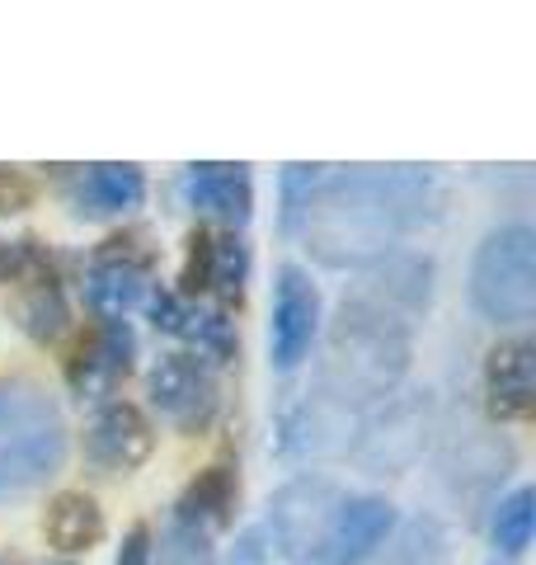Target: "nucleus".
<instances>
[{"label":"nucleus","instance_id":"f257e3e1","mask_svg":"<svg viewBox=\"0 0 536 565\" xmlns=\"http://www.w3.org/2000/svg\"><path fill=\"white\" fill-rule=\"evenodd\" d=\"M447 189L433 170L419 166H357L315 184L307 203V250L325 269H367L400 250L409 232L433 222Z\"/></svg>","mask_w":536,"mask_h":565},{"label":"nucleus","instance_id":"f03ea898","mask_svg":"<svg viewBox=\"0 0 536 565\" xmlns=\"http://www.w3.org/2000/svg\"><path fill=\"white\" fill-rule=\"evenodd\" d=\"M409 326L400 316L363 302V297H344L325 330V353L315 367V396L334 405V411H363V405H382L396 396V386L409 373Z\"/></svg>","mask_w":536,"mask_h":565},{"label":"nucleus","instance_id":"7ed1b4c3","mask_svg":"<svg viewBox=\"0 0 536 565\" xmlns=\"http://www.w3.org/2000/svg\"><path fill=\"white\" fill-rule=\"evenodd\" d=\"M71 429L47 386L29 377L0 382V504L29 500L62 476Z\"/></svg>","mask_w":536,"mask_h":565},{"label":"nucleus","instance_id":"20e7f679","mask_svg":"<svg viewBox=\"0 0 536 565\" xmlns=\"http://www.w3.org/2000/svg\"><path fill=\"white\" fill-rule=\"evenodd\" d=\"M471 302L490 326H527L536 316V232L499 226L471 259Z\"/></svg>","mask_w":536,"mask_h":565},{"label":"nucleus","instance_id":"39448f33","mask_svg":"<svg viewBox=\"0 0 536 565\" xmlns=\"http://www.w3.org/2000/svg\"><path fill=\"white\" fill-rule=\"evenodd\" d=\"M339 504H344V490L334 481H325V476H297V481H288L268 500L264 533L282 556L311 561V556H320V546L330 537Z\"/></svg>","mask_w":536,"mask_h":565},{"label":"nucleus","instance_id":"423d86ee","mask_svg":"<svg viewBox=\"0 0 536 565\" xmlns=\"http://www.w3.org/2000/svg\"><path fill=\"white\" fill-rule=\"evenodd\" d=\"M433 434V401L428 392L382 401V415L363 424V438L353 444V462L372 476H400L424 457Z\"/></svg>","mask_w":536,"mask_h":565},{"label":"nucleus","instance_id":"0eeeda50","mask_svg":"<svg viewBox=\"0 0 536 565\" xmlns=\"http://www.w3.org/2000/svg\"><path fill=\"white\" fill-rule=\"evenodd\" d=\"M151 259L156 255L147 250V241L132 236V232L104 241L85 269L89 311H95L99 321H128L151 288Z\"/></svg>","mask_w":536,"mask_h":565},{"label":"nucleus","instance_id":"6e6552de","mask_svg":"<svg viewBox=\"0 0 536 565\" xmlns=\"http://www.w3.org/2000/svg\"><path fill=\"white\" fill-rule=\"evenodd\" d=\"M147 396L156 405V415L174 424L179 434H203L217 419V405H222L217 377L193 353H165V359H156L147 373Z\"/></svg>","mask_w":536,"mask_h":565},{"label":"nucleus","instance_id":"1a4fd4ad","mask_svg":"<svg viewBox=\"0 0 536 565\" xmlns=\"http://www.w3.org/2000/svg\"><path fill=\"white\" fill-rule=\"evenodd\" d=\"M320 330V292L307 269L282 264L274 282V316H268V363L278 373H297L311 359Z\"/></svg>","mask_w":536,"mask_h":565},{"label":"nucleus","instance_id":"9d476101","mask_svg":"<svg viewBox=\"0 0 536 565\" xmlns=\"http://www.w3.org/2000/svg\"><path fill=\"white\" fill-rule=\"evenodd\" d=\"M151 452H156V429L132 401H109V405H99V411L89 415V424H85V457L104 476H128L137 467H147Z\"/></svg>","mask_w":536,"mask_h":565},{"label":"nucleus","instance_id":"9b49d317","mask_svg":"<svg viewBox=\"0 0 536 565\" xmlns=\"http://www.w3.org/2000/svg\"><path fill=\"white\" fill-rule=\"evenodd\" d=\"M132 353H137V340H132L128 321H99L89 334H81L76 349H71L66 386L81 401H104L132 373Z\"/></svg>","mask_w":536,"mask_h":565},{"label":"nucleus","instance_id":"f8f14e48","mask_svg":"<svg viewBox=\"0 0 536 565\" xmlns=\"http://www.w3.org/2000/svg\"><path fill=\"white\" fill-rule=\"evenodd\" d=\"M353 297L400 316L409 326L419 311H428V302H433V259L415 255V250H390L377 264H367Z\"/></svg>","mask_w":536,"mask_h":565},{"label":"nucleus","instance_id":"ddd939ff","mask_svg":"<svg viewBox=\"0 0 536 565\" xmlns=\"http://www.w3.org/2000/svg\"><path fill=\"white\" fill-rule=\"evenodd\" d=\"M10 316L33 344H57L71 326V307L62 297V282L47 269V255L39 250V241H24V278L10 297Z\"/></svg>","mask_w":536,"mask_h":565},{"label":"nucleus","instance_id":"4468645a","mask_svg":"<svg viewBox=\"0 0 536 565\" xmlns=\"http://www.w3.org/2000/svg\"><path fill=\"white\" fill-rule=\"evenodd\" d=\"M396 527V504L382 494H344L339 514L330 523V537L320 546L325 565H363L367 556H377V546Z\"/></svg>","mask_w":536,"mask_h":565},{"label":"nucleus","instance_id":"2eb2a0df","mask_svg":"<svg viewBox=\"0 0 536 565\" xmlns=\"http://www.w3.org/2000/svg\"><path fill=\"white\" fill-rule=\"evenodd\" d=\"M536 401V359L527 334H508L499 340L485 359V405L499 424L527 419Z\"/></svg>","mask_w":536,"mask_h":565},{"label":"nucleus","instance_id":"dca6fc26","mask_svg":"<svg viewBox=\"0 0 536 565\" xmlns=\"http://www.w3.org/2000/svg\"><path fill=\"white\" fill-rule=\"evenodd\" d=\"M184 193H189L193 212L226 222V232H240L249 222V212H255V180H249V166H222V161L189 166Z\"/></svg>","mask_w":536,"mask_h":565},{"label":"nucleus","instance_id":"f3484780","mask_svg":"<svg viewBox=\"0 0 536 565\" xmlns=\"http://www.w3.org/2000/svg\"><path fill=\"white\" fill-rule=\"evenodd\" d=\"M236 500H240L236 467L212 462V467H203L199 476H193L184 494H179L174 519L189 523V527H203V533H217V527H226L231 519H236Z\"/></svg>","mask_w":536,"mask_h":565},{"label":"nucleus","instance_id":"a211bd4d","mask_svg":"<svg viewBox=\"0 0 536 565\" xmlns=\"http://www.w3.org/2000/svg\"><path fill=\"white\" fill-rule=\"evenodd\" d=\"M43 537L62 556H81L104 542V509L85 490H57L43 509Z\"/></svg>","mask_w":536,"mask_h":565},{"label":"nucleus","instance_id":"6ab92c4d","mask_svg":"<svg viewBox=\"0 0 536 565\" xmlns=\"http://www.w3.org/2000/svg\"><path fill=\"white\" fill-rule=\"evenodd\" d=\"M71 199H76L81 217H118V212L141 207V199H147V174L137 166H85Z\"/></svg>","mask_w":536,"mask_h":565},{"label":"nucleus","instance_id":"aec40b11","mask_svg":"<svg viewBox=\"0 0 536 565\" xmlns=\"http://www.w3.org/2000/svg\"><path fill=\"white\" fill-rule=\"evenodd\" d=\"M245 282H249V245L236 232H222L212 245V288L217 292V311H231L245 302Z\"/></svg>","mask_w":536,"mask_h":565},{"label":"nucleus","instance_id":"412c9836","mask_svg":"<svg viewBox=\"0 0 536 565\" xmlns=\"http://www.w3.org/2000/svg\"><path fill=\"white\" fill-rule=\"evenodd\" d=\"M532 533H536V494L527 486H517L494 509V546L504 556H523L532 546Z\"/></svg>","mask_w":536,"mask_h":565},{"label":"nucleus","instance_id":"4be33fe9","mask_svg":"<svg viewBox=\"0 0 536 565\" xmlns=\"http://www.w3.org/2000/svg\"><path fill=\"white\" fill-rule=\"evenodd\" d=\"M386 565H452V537H447V527L438 519H415L405 523Z\"/></svg>","mask_w":536,"mask_h":565},{"label":"nucleus","instance_id":"5701e85b","mask_svg":"<svg viewBox=\"0 0 536 565\" xmlns=\"http://www.w3.org/2000/svg\"><path fill=\"white\" fill-rule=\"evenodd\" d=\"M189 250H184V269H179V297H184V302H199V297L212 288V245H217V236L207 232V226L199 222L189 232Z\"/></svg>","mask_w":536,"mask_h":565},{"label":"nucleus","instance_id":"b1692460","mask_svg":"<svg viewBox=\"0 0 536 565\" xmlns=\"http://www.w3.org/2000/svg\"><path fill=\"white\" fill-rule=\"evenodd\" d=\"M315 184H320L315 166H282V226H288V232H297L301 217H307Z\"/></svg>","mask_w":536,"mask_h":565},{"label":"nucleus","instance_id":"393cba45","mask_svg":"<svg viewBox=\"0 0 536 565\" xmlns=\"http://www.w3.org/2000/svg\"><path fill=\"white\" fill-rule=\"evenodd\" d=\"M165 565H212V533L174 519L165 542Z\"/></svg>","mask_w":536,"mask_h":565},{"label":"nucleus","instance_id":"a878e982","mask_svg":"<svg viewBox=\"0 0 536 565\" xmlns=\"http://www.w3.org/2000/svg\"><path fill=\"white\" fill-rule=\"evenodd\" d=\"M33 199H39V184H33L24 170L0 166V217H14V212L33 207Z\"/></svg>","mask_w":536,"mask_h":565},{"label":"nucleus","instance_id":"bb28decb","mask_svg":"<svg viewBox=\"0 0 536 565\" xmlns=\"http://www.w3.org/2000/svg\"><path fill=\"white\" fill-rule=\"evenodd\" d=\"M226 565H274V542H268L264 527H249V533L231 546Z\"/></svg>","mask_w":536,"mask_h":565},{"label":"nucleus","instance_id":"cd10ccee","mask_svg":"<svg viewBox=\"0 0 536 565\" xmlns=\"http://www.w3.org/2000/svg\"><path fill=\"white\" fill-rule=\"evenodd\" d=\"M114 565H151V527L147 523H132L128 537H122Z\"/></svg>","mask_w":536,"mask_h":565},{"label":"nucleus","instance_id":"c85d7f7f","mask_svg":"<svg viewBox=\"0 0 536 565\" xmlns=\"http://www.w3.org/2000/svg\"><path fill=\"white\" fill-rule=\"evenodd\" d=\"M24 278V241H0V282Z\"/></svg>","mask_w":536,"mask_h":565},{"label":"nucleus","instance_id":"c756f323","mask_svg":"<svg viewBox=\"0 0 536 565\" xmlns=\"http://www.w3.org/2000/svg\"><path fill=\"white\" fill-rule=\"evenodd\" d=\"M43 565H71V561H43Z\"/></svg>","mask_w":536,"mask_h":565},{"label":"nucleus","instance_id":"7c9ffc66","mask_svg":"<svg viewBox=\"0 0 536 565\" xmlns=\"http://www.w3.org/2000/svg\"><path fill=\"white\" fill-rule=\"evenodd\" d=\"M0 565H14V561H10V556H0Z\"/></svg>","mask_w":536,"mask_h":565}]
</instances>
